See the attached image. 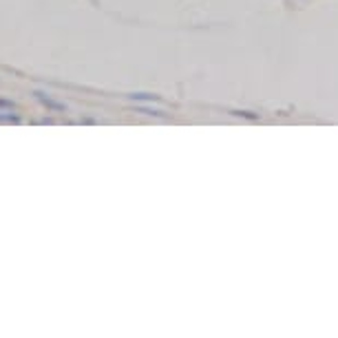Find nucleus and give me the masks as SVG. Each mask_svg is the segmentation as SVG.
I'll use <instances>...</instances> for the list:
<instances>
[{"label": "nucleus", "mask_w": 338, "mask_h": 338, "mask_svg": "<svg viewBox=\"0 0 338 338\" xmlns=\"http://www.w3.org/2000/svg\"><path fill=\"white\" fill-rule=\"evenodd\" d=\"M35 97H38V100L42 102L44 106H49V109H53V111H66V106H64V104H58V102H53L51 97H47L44 93H40V91H35Z\"/></svg>", "instance_id": "obj_1"}, {"label": "nucleus", "mask_w": 338, "mask_h": 338, "mask_svg": "<svg viewBox=\"0 0 338 338\" xmlns=\"http://www.w3.org/2000/svg\"><path fill=\"white\" fill-rule=\"evenodd\" d=\"M0 122H4V124H20V117L18 115H4V113H0Z\"/></svg>", "instance_id": "obj_5"}, {"label": "nucleus", "mask_w": 338, "mask_h": 338, "mask_svg": "<svg viewBox=\"0 0 338 338\" xmlns=\"http://www.w3.org/2000/svg\"><path fill=\"white\" fill-rule=\"evenodd\" d=\"M137 113H144V115H153V117H166V113L160 109H153V106H135Z\"/></svg>", "instance_id": "obj_3"}, {"label": "nucleus", "mask_w": 338, "mask_h": 338, "mask_svg": "<svg viewBox=\"0 0 338 338\" xmlns=\"http://www.w3.org/2000/svg\"><path fill=\"white\" fill-rule=\"evenodd\" d=\"M232 115L243 117V120H250V122H257V120H259L257 113H250V111H232Z\"/></svg>", "instance_id": "obj_4"}, {"label": "nucleus", "mask_w": 338, "mask_h": 338, "mask_svg": "<svg viewBox=\"0 0 338 338\" xmlns=\"http://www.w3.org/2000/svg\"><path fill=\"white\" fill-rule=\"evenodd\" d=\"M129 100H133V102H160L162 97L160 95H151V93H131Z\"/></svg>", "instance_id": "obj_2"}, {"label": "nucleus", "mask_w": 338, "mask_h": 338, "mask_svg": "<svg viewBox=\"0 0 338 338\" xmlns=\"http://www.w3.org/2000/svg\"><path fill=\"white\" fill-rule=\"evenodd\" d=\"M0 106H7V109H13V102H11V100H4V97H0Z\"/></svg>", "instance_id": "obj_6"}]
</instances>
